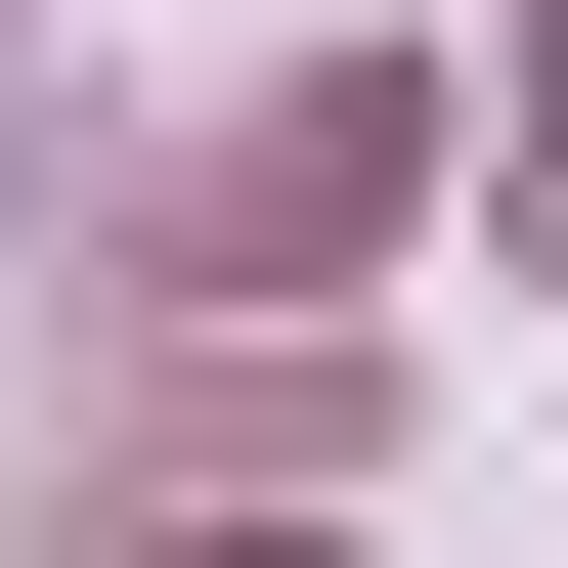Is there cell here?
Returning <instances> with one entry per match:
<instances>
[{
	"mask_svg": "<svg viewBox=\"0 0 568 568\" xmlns=\"http://www.w3.org/2000/svg\"><path fill=\"white\" fill-rule=\"evenodd\" d=\"M394 175H437V88H219L175 132V263H351Z\"/></svg>",
	"mask_w": 568,
	"mask_h": 568,
	"instance_id": "6da1fadb",
	"label": "cell"
},
{
	"mask_svg": "<svg viewBox=\"0 0 568 568\" xmlns=\"http://www.w3.org/2000/svg\"><path fill=\"white\" fill-rule=\"evenodd\" d=\"M481 219H525V263H568V44H525V88H481Z\"/></svg>",
	"mask_w": 568,
	"mask_h": 568,
	"instance_id": "7a4b0ae2",
	"label": "cell"
}]
</instances>
